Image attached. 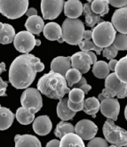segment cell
Here are the masks:
<instances>
[{
	"instance_id": "1",
	"label": "cell",
	"mask_w": 127,
	"mask_h": 147,
	"mask_svg": "<svg viewBox=\"0 0 127 147\" xmlns=\"http://www.w3.org/2000/svg\"><path fill=\"white\" fill-rule=\"evenodd\" d=\"M45 70L40 59L30 54H23L16 57L9 70V82L17 89L27 88L35 80L37 72Z\"/></svg>"
},
{
	"instance_id": "2",
	"label": "cell",
	"mask_w": 127,
	"mask_h": 147,
	"mask_svg": "<svg viewBox=\"0 0 127 147\" xmlns=\"http://www.w3.org/2000/svg\"><path fill=\"white\" fill-rule=\"evenodd\" d=\"M37 89L48 98L59 100L70 91L65 77L53 71L40 78L37 82Z\"/></svg>"
},
{
	"instance_id": "3",
	"label": "cell",
	"mask_w": 127,
	"mask_h": 147,
	"mask_svg": "<svg viewBox=\"0 0 127 147\" xmlns=\"http://www.w3.org/2000/svg\"><path fill=\"white\" fill-rule=\"evenodd\" d=\"M117 97L124 99L127 97V84L121 81L115 72L105 78V88L99 94L98 99L101 102L105 98Z\"/></svg>"
},
{
	"instance_id": "4",
	"label": "cell",
	"mask_w": 127,
	"mask_h": 147,
	"mask_svg": "<svg viewBox=\"0 0 127 147\" xmlns=\"http://www.w3.org/2000/svg\"><path fill=\"white\" fill-rule=\"evenodd\" d=\"M84 30V23L77 19L67 18L61 26L62 38L70 45H78L83 40V34Z\"/></svg>"
},
{
	"instance_id": "5",
	"label": "cell",
	"mask_w": 127,
	"mask_h": 147,
	"mask_svg": "<svg viewBox=\"0 0 127 147\" xmlns=\"http://www.w3.org/2000/svg\"><path fill=\"white\" fill-rule=\"evenodd\" d=\"M116 34V30L111 22H101L97 24L96 27L92 28V39L100 47H106L111 45Z\"/></svg>"
},
{
	"instance_id": "6",
	"label": "cell",
	"mask_w": 127,
	"mask_h": 147,
	"mask_svg": "<svg viewBox=\"0 0 127 147\" xmlns=\"http://www.w3.org/2000/svg\"><path fill=\"white\" fill-rule=\"evenodd\" d=\"M103 135L108 143L111 146H126L127 147V130L115 124L114 120L108 119L103 126Z\"/></svg>"
},
{
	"instance_id": "7",
	"label": "cell",
	"mask_w": 127,
	"mask_h": 147,
	"mask_svg": "<svg viewBox=\"0 0 127 147\" xmlns=\"http://www.w3.org/2000/svg\"><path fill=\"white\" fill-rule=\"evenodd\" d=\"M29 8V0H0V13L8 19H18Z\"/></svg>"
},
{
	"instance_id": "8",
	"label": "cell",
	"mask_w": 127,
	"mask_h": 147,
	"mask_svg": "<svg viewBox=\"0 0 127 147\" xmlns=\"http://www.w3.org/2000/svg\"><path fill=\"white\" fill-rule=\"evenodd\" d=\"M21 103L22 107L36 114L43 106V101H42V96L39 90L32 88H27L21 96Z\"/></svg>"
},
{
	"instance_id": "9",
	"label": "cell",
	"mask_w": 127,
	"mask_h": 147,
	"mask_svg": "<svg viewBox=\"0 0 127 147\" xmlns=\"http://www.w3.org/2000/svg\"><path fill=\"white\" fill-rule=\"evenodd\" d=\"M13 46L21 54H28L36 46V38L32 33L21 31L17 33L13 38Z\"/></svg>"
},
{
	"instance_id": "10",
	"label": "cell",
	"mask_w": 127,
	"mask_h": 147,
	"mask_svg": "<svg viewBox=\"0 0 127 147\" xmlns=\"http://www.w3.org/2000/svg\"><path fill=\"white\" fill-rule=\"evenodd\" d=\"M64 0H41V12L45 20H54L63 10Z\"/></svg>"
},
{
	"instance_id": "11",
	"label": "cell",
	"mask_w": 127,
	"mask_h": 147,
	"mask_svg": "<svg viewBox=\"0 0 127 147\" xmlns=\"http://www.w3.org/2000/svg\"><path fill=\"white\" fill-rule=\"evenodd\" d=\"M98 132L96 124L89 119H82L75 126V133L78 134L83 140H91Z\"/></svg>"
},
{
	"instance_id": "12",
	"label": "cell",
	"mask_w": 127,
	"mask_h": 147,
	"mask_svg": "<svg viewBox=\"0 0 127 147\" xmlns=\"http://www.w3.org/2000/svg\"><path fill=\"white\" fill-rule=\"evenodd\" d=\"M100 110L102 115L108 119H111L114 121L117 120L120 111V105L116 98H105L100 102Z\"/></svg>"
},
{
	"instance_id": "13",
	"label": "cell",
	"mask_w": 127,
	"mask_h": 147,
	"mask_svg": "<svg viewBox=\"0 0 127 147\" xmlns=\"http://www.w3.org/2000/svg\"><path fill=\"white\" fill-rule=\"evenodd\" d=\"M70 63L71 68L77 69L82 74H84L89 71L92 64V60L86 54V52L82 51L78 52L70 56Z\"/></svg>"
},
{
	"instance_id": "14",
	"label": "cell",
	"mask_w": 127,
	"mask_h": 147,
	"mask_svg": "<svg viewBox=\"0 0 127 147\" xmlns=\"http://www.w3.org/2000/svg\"><path fill=\"white\" fill-rule=\"evenodd\" d=\"M111 23L116 30L127 34V6L120 7L113 13Z\"/></svg>"
},
{
	"instance_id": "15",
	"label": "cell",
	"mask_w": 127,
	"mask_h": 147,
	"mask_svg": "<svg viewBox=\"0 0 127 147\" xmlns=\"http://www.w3.org/2000/svg\"><path fill=\"white\" fill-rule=\"evenodd\" d=\"M53 127V123L48 116H39L33 120V130L38 136L48 135Z\"/></svg>"
},
{
	"instance_id": "16",
	"label": "cell",
	"mask_w": 127,
	"mask_h": 147,
	"mask_svg": "<svg viewBox=\"0 0 127 147\" xmlns=\"http://www.w3.org/2000/svg\"><path fill=\"white\" fill-rule=\"evenodd\" d=\"M83 4L79 0H68L64 4V13L68 18L77 19L83 14Z\"/></svg>"
},
{
	"instance_id": "17",
	"label": "cell",
	"mask_w": 127,
	"mask_h": 147,
	"mask_svg": "<svg viewBox=\"0 0 127 147\" xmlns=\"http://www.w3.org/2000/svg\"><path fill=\"white\" fill-rule=\"evenodd\" d=\"M71 68L70 56H58L51 63V71L65 76L66 72Z\"/></svg>"
},
{
	"instance_id": "18",
	"label": "cell",
	"mask_w": 127,
	"mask_h": 147,
	"mask_svg": "<svg viewBox=\"0 0 127 147\" xmlns=\"http://www.w3.org/2000/svg\"><path fill=\"white\" fill-rule=\"evenodd\" d=\"M25 27H26L27 30L32 33L33 35H40V33L43 31L45 27L44 19L38 15L29 16L25 23Z\"/></svg>"
},
{
	"instance_id": "19",
	"label": "cell",
	"mask_w": 127,
	"mask_h": 147,
	"mask_svg": "<svg viewBox=\"0 0 127 147\" xmlns=\"http://www.w3.org/2000/svg\"><path fill=\"white\" fill-rule=\"evenodd\" d=\"M43 33L45 38L51 41L59 40L62 38L61 27L56 22H49L45 24L43 30Z\"/></svg>"
},
{
	"instance_id": "20",
	"label": "cell",
	"mask_w": 127,
	"mask_h": 147,
	"mask_svg": "<svg viewBox=\"0 0 127 147\" xmlns=\"http://www.w3.org/2000/svg\"><path fill=\"white\" fill-rule=\"evenodd\" d=\"M57 115L63 121L73 119L77 112L70 109L68 105V98H61L57 105Z\"/></svg>"
},
{
	"instance_id": "21",
	"label": "cell",
	"mask_w": 127,
	"mask_h": 147,
	"mask_svg": "<svg viewBox=\"0 0 127 147\" xmlns=\"http://www.w3.org/2000/svg\"><path fill=\"white\" fill-rule=\"evenodd\" d=\"M83 14L84 15L86 18V25L90 28L95 27V25L98 23L103 22V20L101 19V16L95 13L91 8V3H86L83 5Z\"/></svg>"
},
{
	"instance_id": "22",
	"label": "cell",
	"mask_w": 127,
	"mask_h": 147,
	"mask_svg": "<svg viewBox=\"0 0 127 147\" xmlns=\"http://www.w3.org/2000/svg\"><path fill=\"white\" fill-rule=\"evenodd\" d=\"M15 30L12 25L0 22V44L7 45L13 41Z\"/></svg>"
},
{
	"instance_id": "23",
	"label": "cell",
	"mask_w": 127,
	"mask_h": 147,
	"mask_svg": "<svg viewBox=\"0 0 127 147\" xmlns=\"http://www.w3.org/2000/svg\"><path fill=\"white\" fill-rule=\"evenodd\" d=\"M15 146L29 147V146H41V143L35 136L32 135H16L14 137Z\"/></svg>"
},
{
	"instance_id": "24",
	"label": "cell",
	"mask_w": 127,
	"mask_h": 147,
	"mask_svg": "<svg viewBox=\"0 0 127 147\" xmlns=\"http://www.w3.org/2000/svg\"><path fill=\"white\" fill-rule=\"evenodd\" d=\"M15 115L6 107L0 105V130L8 129L13 124Z\"/></svg>"
},
{
	"instance_id": "25",
	"label": "cell",
	"mask_w": 127,
	"mask_h": 147,
	"mask_svg": "<svg viewBox=\"0 0 127 147\" xmlns=\"http://www.w3.org/2000/svg\"><path fill=\"white\" fill-rule=\"evenodd\" d=\"M60 146L68 147V146H84L82 138L75 132L68 133L61 138Z\"/></svg>"
},
{
	"instance_id": "26",
	"label": "cell",
	"mask_w": 127,
	"mask_h": 147,
	"mask_svg": "<svg viewBox=\"0 0 127 147\" xmlns=\"http://www.w3.org/2000/svg\"><path fill=\"white\" fill-rule=\"evenodd\" d=\"M100 102L96 97H89L86 100H84L83 111L86 114L91 115L94 118L96 117L97 112L100 111Z\"/></svg>"
},
{
	"instance_id": "27",
	"label": "cell",
	"mask_w": 127,
	"mask_h": 147,
	"mask_svg": "<svg viewBox=\"0 0 127 147\" xmlns=\"http://www.w3.org/2000/svg\"><path fill=\"white\" fill-rule=\"evenodd\" d=\"M15 117L19 123L22 125H29L31 122H33L34 119H35V114L21 106L17 110Z\"/></svg>"
},
{
	"instance_id": "28",
	"label": "cell",
	"mask_w": 127,
	"mask_h": 147,
	"mask_svg": "<svg viewBox=\"0 0 127 147\" xmlns=\"http://www.w3.org/2000/svg\"><path fill=\"white\" fill-rule=\"evenodd\" d=\"M115 73L121 81L127 84V55L117 61Z\"/></svg>"
},
{
	"instance_id": "29",
	"label": "cell",
	"mask_w": 127,
	"mask_h": 147,
	"mask_svg": "<svg viewBox=\"0 0 127 147\" xmlns=\"http://www.w3.org/2000/svg\"><path fill=\"white\" fill-rule=\"evenodd\" d=\"M109 3L108 0H94L91 2V8L95 13L100 15L101 17L108 13Z\"/></svg>"
},
{
	"instance_id": "30",
	"label": "cell",
	"mask_w": 127,
	"mask_h": 147,
	"mask_svg": "<svg viewBox=\"0 0 127 147\" xmlns=\"http://www.w3.org/2000/svg\"><path fill=\"white\" fill-rule=\"evenodd\" d=\"M108 64L104 61H99L96 62L92 67V73L98 79H105V78L109 74Z\"/></svg>"
},
{
	"instance_id": "31",
	"label": "cell",
	"mask_w": 127,
	"mask_h": 147,
	"mask_svg": "<svg viewBox=\"0 0 127 147\" xmlns=\"http://www.w3.org/2000/svg\"><path fill=\"white\" fill-rule=\"evenodd\" d=\"M70 132H75V127L69 122H65L63 120H61V122H59L56 128H55V131L54 134L58 138H61L65 136L68 133H70Z\"/></svg>"
},
{
	"instance_id": "32",
	"label": "cell",
	"mask_w": 127,
	"mask_h": 147,
	"mask_svg": "<svg viewBox=\"0 0 127 147\" xmlns=\"http://www.w3.org/2000/svg\"><path fill=\"white\" fill-rule=\"evenodd\" d=\"M65 79L67 81V84L69 86H73L76 83H78L81 77H82V73L77 70L75 68H70L69 71H68L65 74Z\"/></svg>"
},
{
	"instance_id": "33",
	"label": "cell",
	"mask_w": 127,
	"mask_h": 147,
	"mask_svg": "<svg viewBox=\"0 0 127 147\" xmlns=\"http://www.w3.org/2000/svg\"><path fill=\"white\" fill-rule=\"evenodd\" d=\"M78 46L82 51H94L98 55H100V53L102 52V47H98L92 39H84L79 43Z\"/></svg>"
},
{
	"instance_id": "34",
	"label": "cell",
	"mask_w": 127,
	"mask_h": 147,
	"mask_svg": "<svg viewBox=\"0 0 127 147\" xmlns=\"http://www.w3.org/2000/svg\"><path fill=\"white\" fill-rule=\"evenodd\" d=\"M112 45L117 50H122V51L127 50V34H124V33L116 34V37Z\"/></svg>"
},
{
	"instance_id": "35",
	"label": "cell",
	"mask_w": 127,
	"mask_h": 147,
	"mask_svg": "<svg viewBox=\"0 0 127 147\" xmlns=\"http://www.w3.org/2000/svg\"><path fill=\"white\" fill-rule=\"evenodd\" d=\"M84 96H86V94L80 88H74L69 92V98L68 99L72 102H80L84 100Z\"/></svg>"
},
{
	"instance_id": "36",
	"label": "cell",
	"mask_w": 127,
	"mask_h": 147,
	"mask_svg": "<svg viewBox=\"0 0 127 147\" xmlns=\"http://www.w3.org/2000/svg\"><path fill=\"white\" fill-rule=\"evenodd\" d=\"M118 54V50L111 44L106 47H104V50L102 51V55L105 58H107L108 60H111V59H115L116 56Z\"/></svg>"
},
{
	"instance_id": "37",
	"label": "cell",
	"mask_w": 127,
	"mask_h": 147,
	"mask_svg": "<svg viewBox=\"0 0 127 147\" xmlns=\"http://www.w3.org/2000/svg\"><path fill=\"white\" fill-rule=\"evenodd\" d=\"M73 86H74V88H80L84 94H88L89 91L92 89V86H91L90 85L87 84V81H86V78H84L83 76L81 77L80 80H79L78 83H76Z\"/></svg>"
},
{
	"instance_id": "38",
	"label": "cell",
	"mask_w": 127,
	"mask_h": 147,
	"mask_svg": "<svg viewBox=\"0 0 127 147\" xmlns=\"http://www.w3.org/2000/svg\"><path fill=\"white\" fill-rule=\"evenodd\" d=\"M88 146H96V147H100V146H103V147H107L108 146V142L106 141V139H103V138H100V137H94L89 141Z\"/></svg>"
},
{
	"instance_id": "39",
	"label": "cell",
	"mask_w": 127,
	"mask_h": 147,
	"mask_svg": "<svg viewBox=\"0 0 127 147\" xmlns=\"http://www.w3.org/2000/svg\"><path fill=\"white\" fill-rule=\"evenodd\" d=\"M84 102V100L83 102H72L69 101V99H68V105H69L70 109L76 111V112L80 111L83 110Z\"/></svg>"
},
{
	"instance_id": "40",
	"label": "cell",
	"mask_w": 127,
	"mask_h": 147,
	"mask_svg": "<svg viewBox=\"0 0 127 147\" xmlns=\"http://www.w3.org/2000/svg\"><path fill=\"white\" fill-rule=\"evenodd\" d=\"M109 5H111L114 7H124L127 5V0H108Z\"/></svg>"
},
{
	"instance_id": "41",
	"label": "cell",
	"mask_w": 127,
	"mask_h": 147,
	"mask_svg": "<svg viewBox=\"0 0 127 147\" xmlns=\"http://www.w3.org/2000/svg\"><path fill=\"white\" fill-rule=\"evenodd\" d=\"M7 86H8V82L4 81L2 80V78L0 77V96H6V88H7Z\"/></svg>"
},
{
	"instance_id": "42",
	"label": "cell",
	"mask_w": 127,
	"mask_h": 147,
	"mask_svg": "<svg viewBox=\"0 0 127 147\" xmlns=\"http://www.w3.org/2000/svg\"><path fill=\"white\" fill-rule=\"evenodd\" d=\"M84 52H86V54L90 56V58L92 60V64H94L97 62V56H96V55L92 51H84Z\"/></svg>"
},
{
	"instance_id": "43",
	"label": "cell",
	"mask_w": 127,
	"mask_h": 147,
	"mask_svg": "<svg viewBox=\"0 0 127 147\" xmlns=\"http://www.w3.org/2000/svg\"><path fill=\"white\" fill-rule=\"evenodd\" d=\"M25 14H26L28 17L29 16H33V15H37V9H35V8H28V10L26 11V13H25Z\"/></svg>"
},
{
	"instance_id": "44",
	"label": "cell",
	"mask_w": 127,
	"mask_h": 147,
	"mask_svg": "<svg viewBox=\"0 0 127 147\" xmlns=\"http://www.w3.org/2000/svg\"><path fill=\"white\" fill-rule=\"evenodd\" d=\"M116 63H117V61H116V59H111V60H110V62L108 63V68H109V70L115 72Z\"/></svg>"
},
{
	"instance_id": "45",
	"label": "cell",
	"mask_w": 127,
	"mask_h": 147,
	"mask_svg": "<svg viewBox=\"0 0 127 147\" xmlns=\"http://www.w3.org/2000/svg\"><path fill=\"white\" fill-rule=\"evenodd\" d=\"M60 142L61 141H59L58 139H53V140H52V141H50L46 145L48 146V147H58V146H60Z\"/></svg>"
},
{
	"instance_id": "46",
	"label": "cell",
	"mask_w": 127,
	"mask_h": 147,
	"mask_svg": "<svg viewBox=\"0 0 127 147\" xmlns=\"http://www.w3.org/2000/svg\"><path fill=\"white\" fill-rule=\"evenodd\" d=\"M83 39L86 40L92 39V30H84L83 34Z\"/></svg>"
},
{
	"instance_id": "47",
	"label": "cell",
	"mask_w": 127,
	"mask_h": 147,
	"mask_svg": "<svg viewBox=\"0 0 127 147\" xmlns=\"http://www.w3.org/2000/svg\"><path fill=\"white\" fill-rule=\"evenodd\" d=\"M4 71H5V63H0V74Z\"/></svg>"
},
{
	"instance_id": "48",
	"label": "cell",
	"mask_w": 127,
	"mask_h": 147,
	"mask_svg": "<svg viewBox=\"0 0 127 147\" xmlns=\"http://www.w3.org/2000/svg\"><path fill=\"white\" fill-rule=\"evenodd\" d=\"M40 45H41V41H40L39 39H37V40H36V46L38 47V46H40Z\"/></svg>"
},
{
	"instance_id": "49",
	"label": "cell",
	"mask_w": 127,
	"mask_h": 147,
	"mask_svg": "<svg viewBox=\"0 0 127 147\" xmlns=\"http://www.w3.org/2000/svg\"><path fill=\"white\" fill-rule=\"evenodd\" d=\"M124 116H125V119H126V120H127V105H126L125 110H124Z\"/></svg>"
},
{
	"instance_id": "50",
	"label": "cell",
	"mask_w": 127,
	"mask_h": 147,
	"mask_svg": "<svg viewBox=\"0 0 127 147\" xmlns=\"http://www.w3.org/2000/svg\"><path fill=\"white\" fill-rule=\"evenodd\" d=\"M87 1H88L89 3H91V2H92V1H94V0H87Z\"/></svg>"
}]
</instances>
